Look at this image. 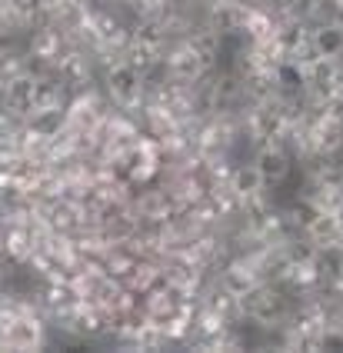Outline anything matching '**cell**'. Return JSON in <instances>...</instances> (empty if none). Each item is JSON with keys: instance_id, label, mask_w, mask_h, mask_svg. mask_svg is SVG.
I'll return each mask as SVG.
<instances>
[{"instance_id": "1", "label": "cell", "mask_w": 343, "mask_h": 353, "mask_svg": "<svg viewBox=\"0 0 343 353\" xmlns=\"http://www.w3.org/2000/svg\"><path fill=\"white\" fill-rule=\"evenodd\" d=\"M101 80H103V94H107V100H110L117 110H134V107L143 103L147 77H143L141 70H134L127 60H117V63L103 67Z\"/></svg>"}, {"instance_id": "2", "label": "cell", "mask_w": 343, "mask_h": 353, "mask_svg": "<svg viewBox=\"0 0 343 353\" xmlns=\"http://www.w3.org/2000/svg\"><path fill=\"white\" fill-rule=\"evenodd\" d=\"M250 160L260 170L263 180H267V187H283L290 180V174H293V167H297L293 154L283 143H260V147H253V157Z\"/></svg>"}, {"instance_id": "3", "label": "cell", "mask_w": 343, "mask_h": 353, "mask_svg": "<svg viewBox=\"0 0 343 353\" xmlns=\"http://www.w3.org/2000/svg\"><path fill=\"white\" fill-rule=\"evenodd\" d=\"M310 50H313L317 57L343 60V23L340 20L310 23Z\"/></svg>"}, {"instance_id": "4", "label": "cell", "mask_w": 343, "mask_h": 353, "mask_svg": "<svg viewBox=\"0 0 343 353\" xmlns=\"http://www.w3.org/2000/svg\"><path fill=\"white\" fill-rule=\"evenodd\" d=\"M227 183H230V190L243 200H253V196L267 194L270 187H267V180L260 176V170L253 167V160H233V167H230V176H227Z\"/></svg>"}]
</instances>
